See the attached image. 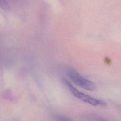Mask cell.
<instances>
[{"label": "cell", "mask_w": 121, "mask_h": 121, "mask_svg": "<svg viewBox=\"0 0 121 121\" xmlns=\"http://www.w3.org/2000/svg\"><path fill=\"white\" fill-rule=\"evenodd\" d=\"M67 72L71 80L78 86L85 90L92 91L95 90L97 88L95 83L83 78L75 69L69 68L67 69Z\"/></svg>", "instance_id": "1"}, {"label": "cell", "mask_w": 121, "mask_h": 121, "mask_svg": "<svg viewBox=\"0 0 121 121\" xmlns=\"http://www.w3.org/2000/svg\"><path fill=\"white\" fill-rule=\"evenodd\" d=\"M63 81L66 86L73 95L81 100L89 103L93 106L101 107H105L107 106V103L104 101L93 98L90 95L80 92L75 88L73 85H71L66 79H64Z\"/></svg>", "instance_id": "2"}, {"label": "cell", "mask_w": 121, "mask_h": 121, "mask_svg": "<svg viewBox=\"0 0 121 121\" xmlns=\"http://www.w3.org/2000/svg\"><path fill=\"white\" fill-rule=\"evenodd\" d=\"M54 119L56 121H74L65 116L60 115H55Z\"/></svg>", "instance_id": "3"}, {"label": "cell", "mask_w": 121, "mask_h": 121, "mask_svg": "<svg viewBox=\"0 0 121 121\" xmlns=\"http://www.w3.org/2000/svg\"><path fill=\"white\" fill-rule=\"evenodd\" d=\"M0 8L5 11H8L10 8L8 3L5 0H0Z\"/></svg>", "instance_id": "4"}]
</instances>
